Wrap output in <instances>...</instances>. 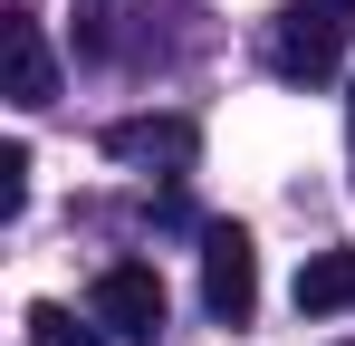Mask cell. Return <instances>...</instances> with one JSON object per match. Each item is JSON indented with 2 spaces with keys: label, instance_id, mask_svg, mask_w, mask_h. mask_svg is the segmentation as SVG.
Instances as JSON below:
<instances>
[{
  "label": "cell",
  "instance_id": "11",
  "mask_svg": "<svg viewBox=\"0 0 355 346\" xmlns=\"http://www.w3.org/2000/svg\"><path fill=\"white\" fill-rule=\"evenodd\" d=\"M346 346H355V337H346Z\"/></svg>",
  "mask_w": 355,
  "mask_h": 346
},
{
  "label": "cell",
  "instance_id": "6",
  "mask_svg": "<svg viewBox=\"0 0 355 346\" xmlns=\"http://www.w3.org/2000/svg\"><path fill=\"white\" fill-rule=\"evenodd\" d=\"M297 308H307V318H336V308H355V250H317V260L297 270Z\"/></svg>",
  "mask_w": 355,
  "mask_h": 346
},
{
  "label": "cell",
  "instance_id": "9",
  "mask_svg": "<svg viewBox=\"0 0 355 346\" xmlns=\"http://www.w3.org/2000/svg\"><path fill=\"white\" fill-rule=\"evenodd\" d=\"M336 10H355V0H336Z\"/></svg>",
  "mask_w": 355,
  "mask_h": 346
},
{
  "label": "cell",
  "instance_id": "2",
  "mask_svg": "<svg viewBox=\"0 0 355 346\" xmlns=\"http://www.w3.org/2000/svg\"><path fill=\"white\" fill-rule=\"evenodd\" d=\"M96 327H116L125 346H154L164 337V318H173V298H164V279H154V260H116V270H96Z\"/></svg>",
  "mask_w": 355,
  "mask_h": 346
},
{
  "label": "cell",
  "instance_id": "4",
  "mask_svg": "<svg viewBox=\"0 0 355 346\" xmlns=\"http://www.w3.org/2000/svg\"><path fill=\"white\" fill-rule=\"evenodd\" d=\"M106 154L116 164H144V173H192L202 125L192 115H125V125H106Z\"/></svg>",
  "mask_w": 355,
  "mask_h": 346
},
{
  "label": "cell",
  "instance_id": "5",
  "mask_svg": "<svg viewBox=\"0 0 355 346\" xmlns=\"http://www.w3.org/2000/svg\"><path fill=\"white\" fill-rule=\"evenodd\" d=\"M0 87H10V106H49L58 97V58H49V39H39L29 10L0 19Z\"/></svg>",
  "mask_w": 355,
  "mask_h": 346
},
{
  "label": "cell",
  "instance_id": "10",
  "mask_svg": "<svg viewBox=\"0 0 355 346\" xmlns=\"http://www.w3.org/2000/svg\"><path fill=\"white\" fill-rule=\"evenodd\" d=\"M346 115H355V97H346Z\"/></svg>",
  "mask_w": 355,
  "mask_h": 346
},
{
  "label": "cell",
  "instance_id": "3",
  "mask_svg": "<svg viewBox=\"0 0 355 346\" xmlns=\"http://www.w3.org/2000/svg\"><path fill=\"white\" fill-rule=\"evenodd\" d=\"M202 308H211L221 327H250V308H259V250H250L240 222L202 231Z\"/></svg>",
  "mask_w": 355,
  "mask_h": 346
},
{
  "label": "cell",
  "instance_id": "1",
  "mask_svg": "<svg viewBox=\"0 0 355 346\" xmlns=\"http://www.w3.org/2000/svg\"><path fill=\"white\" fill-rule=\"evenodd\" d=\"M336 58H346V10L336 0H297V10H279L269 19V67L279 77H336Z\"/></svg>",
  "mask_w": 355,
  "mask_h": 346
},
{
  "label": "cell",
  "instance_id": "7",
  "mask_svg": "<svg viewBox=\"0 0 355 346\" xmlns=\"http://www.w3.org/2000/svg\"><path fill=\"white\" fill-rule=\"evenodd\" d=\"M29 346H116V337L77 327V308H58V298H39V308H29Z\"/></svg>",
  "mask_w": 355,
  "mask_h": 346
},
{
  "label": "cell",
  "instance_id": "8",
  "mask_svg": "<svg viewBox=\"0 0 355 346\" xmlns=\"http://www.w3.org/2000/svg\"><path fill=\"white\" fill-rule=\"evenodd\" d=\"M29 212V145H0V222Z\"/></svg>",
  "mask_w": 355,
  "mask_h": 346
}]
</instances>
